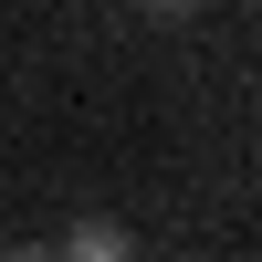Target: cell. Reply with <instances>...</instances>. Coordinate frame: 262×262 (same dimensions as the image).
<instances>
[{"label": "cell", "instance_id": "6da1fadb", "mask_svg": "<svg viewBox=\"0 0 262 262\" xmlns=\"http://www.w3.org/2000/svg\"><path fill=\"white\" fill-rule=\"evenodd\" d=\"M137 242H126V221H74V242H63V262H126Z\"/></svg>", "mask_w": 262, "mask_h": 262}, {"label": "cell", "instance_id": "7a4b0ae2", "mask_svg": "<svg viewBox=\"0 0 262 262\" xmlns=\"http://www.w3.org/2000/svg\"><path fill=\"white\" fill-rule=\"evenodd\" d=\"M137 11H147V21H189L200 0H137Z\"/></svg>", "mask_w": 262, "mask_h": 262}, {"label": "cell", "instance_id": "3957f363", "mask_svg": "<svg viewBox=\"0 0 262 262\" xmlns=\"http://www.w3.org/2000/svg\"><path fill=\"white\" fill-rule=\"evenodd\" d=\"M0 262H63V252H42V242H21V252H0Z\"/></svg>", "mask_w": 262, "mask_h": 262}]
</instances>
